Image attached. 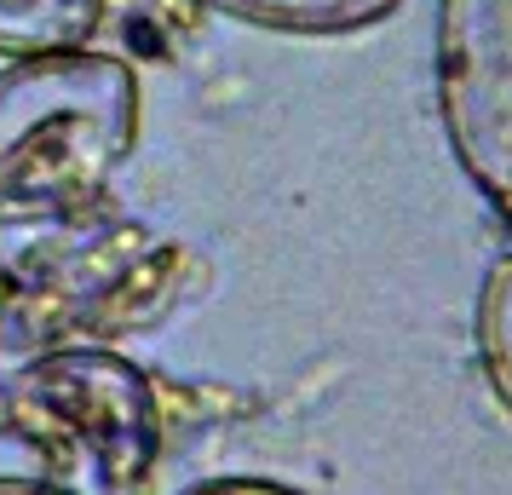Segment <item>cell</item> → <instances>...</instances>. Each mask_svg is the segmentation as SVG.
<instances>
[{"instance_id": "cell-1", "label": "cell", "mask_w": 512, "mask_h": 495, "mask_svg": "<svg viewBox=\"0 0 512 495\" xmlns=\"http://www.w3.org/2000/svg\"><path fill=\"white\" fill-rule=\"evenodd\" d=\"M139 144V75L116 52L70 47L0 64V225L93 208Z\"/></svg>"}, {"instance_id": "cell-2", "label": "cell", "mask_w": 512, "mask_h": 495, "mask_svg": "<svg viewBox=\"0 0 512 495\" xmlns=\"http://www.w3.org/2000/svg\"><path fill=\"white\" fill-rule=\"evenodd\" d=\"M6 421L64 455L93 495H133L162 455V403L139 363L116 352H52L6 380Z\"/></svg>"}, {"instance_id": "cell-3", "label": "cell", "mask_w": 512, "mask_h": 495, "mask_svg": "<svg viewBox=\"0 0 512 495\" xmlns=\"http://www.w3.org/2000/svg\"><path fill=\"white\" fill-rule=\"evenodd\" d=\"M432 87L455 167L512 219V0H438Z\"/></svg>"}, {"instance_id": "cell-4", "label": "cell", "mask_w": 512, "mask_h": 495, "mask_svg": "<svg viewBox=\"0 0 512 495\" xmlns=\"http://www.w3.org/2000/svg\"><path fill=\"white\" fill-rule=\"evenodd\" d=\"M196 6L254 29H282V35H351L392 18L403 0H196Z\"/></svg>"}, {"instance_id": "cell-5", "label": "cell", "mask_w": 512, "mask_h": 495, "mask_svg": "<svg viewBox=\"0 0 512 495\" xmlns=\"http://www.w3.org/2000/svg\"><path fill=\"white\" fill-rule=\"evenodd\" d=\"M104 24V0H0V58L87 47Z\"/></svg>"}, {"instance_id": "cell-6", "label": "cell", "mask_w": 512, "mask_h": 495, "mask_svg": "<svg viewBox=\"0 0 512 495\" xmlns=\"http://www.w3.org/2000/svg\"><path fill=\"white\" fill-rule=\"evenodd\" d=\"M478 363L495 398L512 409V254L489 265L484 294H478Z\"/></svg>"}, {"instance_id": "cell-7", "label": "cell", "mask_w": 512, "mask_h": 495, "mask_svg": "<svg viewBox=\"0 0 512 495\" xmlns=\"http://www.w3.org/2000/svg\"><path fill=\"white\" fill-rule=\"evenodd\" d=\"M190 495H305V490L277 484V478H213V484H196Z\"/></svg>"}, {"instance_id": "cell-8", "label": "cell", "mask_w": 512, "mask_h": 495, "mask_svg": "<svg viewBox=\"0 0 512 495\" xmlns=\"http://www.w3.org/2000/svg\"><path fill=\"white\" fill-rule=\"evenodd\" d=\"M0 495H75V490L47 484V478H0Z\"/></svg>"}]
</instances>
